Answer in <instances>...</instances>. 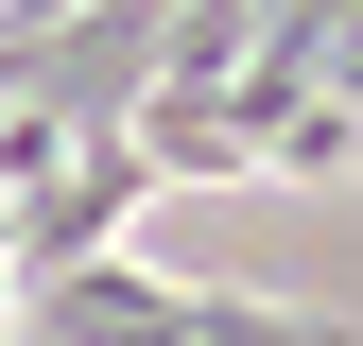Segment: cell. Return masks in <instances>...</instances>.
I'll list each match as a JSON object with an SVG mask.
<instances>
[{
  "mask_svg": "<svg viewBox=\"0 0 363 346\" xmlns=\"http://www.w3.org/2000/svg\"><path fill=\"white\" fill-rule=\"evenodd\" d=\"M173 346H363V329L346 312H277V294H191Z\"/></svg>",
  "mask_w": 363,
  "mask_h": 346,
  "instance_id": "7a4b0ae2",
  "label": "cell"
},
{
  "mask_svg": "<svg viewBox=\"0 0 363 346\" xmlns=\"http://www.w3.org/2000/svg\"><path fill=\"white\" fill-rule=\"evenodd\" d=\"M139 208H156V156H139V139H69V156L18 191V260H0V294H18V277H69V260H121Z\"/></svg>",
  "mask_w": 363,
  "mask_h": 346,
  "instance_id": "6da1fadb",
  "label": "cell"
},
{
  "mask_svg": "<svg viewBox=\"0 0 363 346\" xmlns=\"http://www.w3.org/2000/svg\"><path fill=\"white\" fill-rule=\"evenodd\" d=\"M259 173H363V121L329 104V86H311V104L277 121V139H259Z\"/></svg>",
  "mask_w": 363,
  "mask_h": 346,
  "instance_id": "3957f363",
  "label": "cell"
}]
</instances>
